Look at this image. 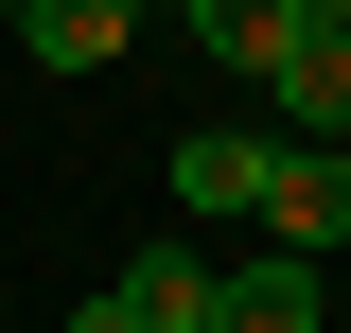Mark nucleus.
<instances>
[{"instance_id":"obj_2","label":"nucleus","mask_w":351,"mask_h":333,"mask_svg":"<svg viewBox=\"0 0 351 333\" xmlns=\"http://www.w3.org/2000/svg\"><path fill=\"white\" fill-rule=\"evenodd\" d=\"M263 246H351V140H281L263 158Z\"/></svg>"},{"instance_id":"obj_8","label":"nucleus","mask_w":351,"mask_h":333,"mask_svg":"<svg viewBox=\"0 0 351 333\" xmlns=\"http://www.w3.org/2000/svg\"><path fill=\"white\" fill-rule=\"evenodd\" d=\"M141 18H176V36H193V18H211V0H141Z\"/></svg>"},{"instance_id":"obj_7","label":"nucleus","mask_w":351,"mask_h":333,"mask_svg":"<svg viewBox=\"0 0 351 333\" xmlns=\"http://www.w3.org/2000/svg\"><path fill=\"white\" fill-rule=\"evenodd\" d=\"M71 333H141V298H123V281H106V298H88V316H71Z\"/></svg>"},{"instance_id":"obj_6","label":"nucleus","mask_w":351,"mask_h":333,"mask_svg":"<svg viewBox=\"0 0 351 333\" xmlns=\"http://www.w3.org/2000/svg\"><path fill=\"white\" fill-rule=\"evenodd\" d=\"M123 298H141V333H211V263H193V246H141Z\"/></svg>"},{"instance_id":"obj_3","label":"nucleus","mask_w":351,"mask_h":333,"mask_svg":"<svg viewBox=\"0 0 351 333\" xmlns=\"http://www.w3.org/2000/svg\"><path fill=\"white\" fill-rule=\"evenodd\" d=\"M263 158H281V123H193L176 140V228H193V210H246L263 228Z\"/></svg>"},{"instance_id":"obj_5","label":"nucleus","mask_w":351,"mask_h":333,"mask_svg":"<svg viewBox=\"0 0 351 333\" xmlns=\"http://www.w3.org/2000/svg\"><path fill=\"white\" fill-rule=\"evenodd\" d=\"M18 36H36V71H106L141 36V0H18Z\"/></svg>"},{"instance_id":"obj_4","label":"nucleus","mask_w":351,"mask_h":333,"mask_svg":"<svg viewBox=\"0 0 351 333\" xmlns=\"http://www.w3.org/2000/svg\"><path fill=\"white\" fill-rule=\"evenodd\" d=\"M211 333H316V246H263L211 281Z\"/></svg>"},{"instance_id":"obj_1","label":"nucleus","mask_w":351,"mask_h":333,"mask_svg":"<svg viewBox=\"0 0 351 333\" xmlns=\"http://www.w3.org/2000/svg\"><path fill=\"white\" fill-rule=\"evenodd\" d=\"M263 123L281 140H351V0H299V36L263 53Z\"/></svg>"},{"instance_id":"obj_9","label":"nucleus","mask_w":351,"mask_h":333,"mask_svg":"<svg viewBox=\"0 0 351 333\" xmlns=\"http://www.w3.org/2000/svg\"><path fill=\"white\" fill-rule=\"evenodd\" d=\"M0 36H18V0H0Z\"/></svg>"}]
</instances>
